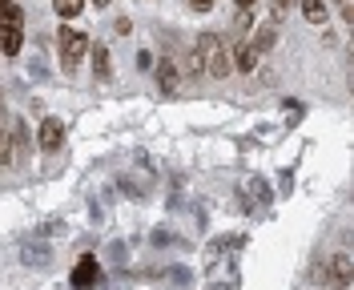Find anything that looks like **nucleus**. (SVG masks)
Segmentation results:
<instances>
[{
	"instance_id": "f257e3e1",
	"label": "nucleus",
	"mask_w": 354,
	"mask_h": 290,
	"mask_svg": "<svg viewBox=\"0 0 354 290\" xmlns=\"http://www.w3.org/2000/svg\"><path fill=\"white\" fill-rule=\"evenodd\" d=\"M57 45H61V53H65V65H77V61H81V57L88 53V37L65 24V28L57 33Z\"/></svg>"
},
{
	"instance_id": "f03ea898",
	"label": "nucleus",
	"mask_w": 354,
	"mask_h": 290,
	"mask_svg": "<svg viewBox=\"0 0 354 290\" xmlns=\"http://www.w3.org/2000/svg\"><path fill=\"white\" fill-rule=\"evenodd\" d=\"M101 282V266H97V258H81L77 262V270H73V287L77 290H88Z\"/></svg>"
},
{
	"instance_id": "7ed1b4c3",
	"label": "nucleus",
	"mask_w": 354,
	"mask_h": 290,
	"mask_svg": "<svg viewBox=\"0 0 354 290\" xmlns=\"http://www.w3.org/2000/svg\"><path fill=\"white\" fill-rule=\"evenodd\" d=\"M61 145H65V125H61L57 117H48V121L41 125V149H48V154H57Z\"/></svg>"
},
{
	"instance_id": "20e7f679",
	"label": "nucleus",
	"mask_w": 354,
	"mask_h": 290,
	"mask_svg": "<svg viewBox=\"0 0 354 290\" xmlns=\"http://www.w3.org/2000/svg\"><path fill=\"white\" fill-rule=\"evenodd\" d=\"M21 28H0V53H4V57H17V53H21Z\"/></svg>"
},
{
	"instance_id": "39448f33",
	"label": "nucleus",
	"mask_w": 354,
	"mask_h": 290,
	"mask_svg": "<svg viewBox=\"0 0 354 290\" xmlns=\"http://www.w3.org/2000/svg\"><path fill=\"white\" fill-rule=\"evenodd\" d=\"M157 81H161V93H177V81H181V77H177V69L169 65V61H161V65H157Z\"/></svg>"
},
{
	"instance_id": "423d86ee",
	"label": "nucleus",
	"mask_w": 354,
	"mask_h": 290,
	"mask_svg": "<svg viewBox=\"0 0 354 290\" xmlns=\"http://www.w3.org/2000/svg\"><path fill=\"white\" fill-rule=\"evenodd\" d=\"M234 65L242 69V73H254V69H258V48H254V45H238V57H234Z\"/></svg>"
},
{
	"instance_id": "0eeeda50",
	"label": "nucleus",
	"mask_w": 354,
	"mask_h": 290,
	"mask_svg": "<svg viewBox=\"0 0 354 290\" xmlns=\"http://www.w3.org/2000/svg\"><path fill=\"white\" fill-rule=\"evenodd\" d=\"M334 287H351V254L334 258Z\"/></svg>"
},
{
	"instance_id": "6e6552de",
	"label": "nucleus",
	"mask_w": 354,
	"mask_h": 290,
	"mask_svg": "<svg viewBox=\"0 0 354 290\" xmlns=\"http://www.w3.org/2000/svg\"><path fill=\"white\" fill-rule=\"evenodd\" d=\"M21 8H17V4H12V0H8V4H0V28H21Z\"/></svg>"
},
{
	"instance_id": "1a4fd4ad",
	"label": "nucleus",
	"mask_w": 354,
	"mask_h": 290,
	"mask_svg": "<svg viewBox=\"0 0 354 290\" xmlns=\"http://www.w3.org/2000/svg\"><path fill=\"white\" fill-rule=\"evenodd\" d=\"M302 12H306L310 24H322V21H326V4H322V0H302Z\"/></svg>"
},
{
	"instance_id": "9d476101",
	"label": "nucleus",
	"mask_w": 354,
	"mask_h": 290,
	"mask_svg": "<svg viewBox=\"0 0 354 290\" xmlns=\"http://www.w3.org/2000/svg\"><path fill=\"white\" fill-rule=\"evenodd\" d=\"M93 65H97V77L101 81L109 77V53H105V45H93Z\"/></svg>"
},
{
	"instance_id": "9b49d317",
	"label": "nucleus",
	"mask_w": 354,
	"mask_h": 290,
	"mask_svg": "<svg viewBox=\"0 0 354 290\" xmlns=\"http://www.w3.org/2000/svg\"><path fill=\"white\" fill-rule=\"evenodd\" d=\"M81 4H85V0H53V8H57V17H77V12H81Z\"/></svg>"
},
{
	"instance_id": "f8f14e48",
	"label": "nucleus",
	"mask_w": 354,
	"mask_h": 290,
	"mask_svg": "<svg viewBox=\"0 0 354 290\" xmlns=\"http://www.w3.org/2000/svg\"><path fill=\"white\" fill-rule=\"evenodd\" d=\"M209 73H214V77H225V73H230V57H225L221 48H214V65H209Z\"/></svg>"
},
{
	"instance_id": "ddd939ff",
	"label": "nucleus",
	"mask_w": 354,
	"mask_h": 290,
	"mask_svg": "<svg viewBox=\"0 0 354 290\" xmlns=\"http://www.w3.org/2000/svg\"><path fill=\"white\" fill-rule=\"evenodd\" d=\"M24 262H37L41 266V262H48V250L44 246H24Z\"/></svg>"
},
{
	"instance_id": "4468645a",
	"label": "nucleus",
	"mask_w": 354,
	"mask_h": 290,
	"mask_svg": "<svg viewBox=\"0 0 354 290\" xmlns=\"http://www.w3.org/2000/svg\"><path fill=\"white\" fill-rule=\"evenodd\" d=\"M4 161H12V141H8L4 129H0V165H4Z\"/></svg>"
},
{
	"instance_id": "2eb2a0df",
	"label": "nucleus",
	"mask_w": 354,
	"mask_h": 290,
	"mask_svg": "<svg viewBox=\"0 0 354 290\" xmlns=\"http://www.w3.org/2000/svg\"><path fill=\"white\" fill-rule=\"evenodd\" d=\"M290 4H294V0H270V12H274V21H282V17H286Z\"/></svg>"
},
{
	"instance_id": "dca6fc26",
	"label": "nucleus",
	"mask_w": 354,
	"mask_h": 290,
	"mask_svg": "<svg viewBox=\"0 0 354 290\" xmlns=\"http://www.w3.org/2000/svg\"><path fill=\"white\" fill-rule=\"evenodd\" d=\"M189 4H194V8H201V12H205V8H214V0H189Z\"/></svg>"
},
{
	"instance_id": "f3484780",
	"label": "nucleus",
	"mask_w": 354,
	"mask_h": 290,
	"mask_svg": "<svg viewBox=\"0 0 354 290\" xmlns=\"http://www.w3.org/2000/svg\"><path fill=\"white\" fill-rule=\"evenodd\" d=\"M234 4H238V8H254V4H258V0H234Z\"/></svg>"
},
{
	"instance_id": "a211bd4d",
	"label": "nucleus",
	"mask_w": 354,
	"mask_h": 290,
	"mask_svg": "<svg viewBox=\"0 0 354 290\" xmlns=\"http://www.w3.org/2000/svg\"><path fill=\"white\" fill-rule=\"evenodd\" d=\"M93 4H109V0H93Z\"/></svg>"
}]
</instances>
